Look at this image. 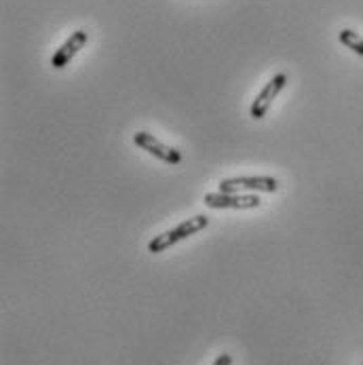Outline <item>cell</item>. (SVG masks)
I'll return each mask as SVG.
<instances>
[{
	"label": "cell",
	"instance_id": "1",
	"mask_svg": "<svg viewBox=\"0 0 363 365\" xmlns=\"http://www.w3.org/2000/svg\"><path fill=\"white\" fill-rule=\"evenodd\" d=\"M207 226H209V218H207V215H192V218L180 222L176 228H169V230L157 235V237L148 243V252H150V254H163V252H167L169 247L178 245L180 241H186L188 237H192V235L205 230Z\"/></svg>",
	"mask_w": 363,
	"mask_h": 365
},
{
	"label": "cell",
	"instance_id": "2",
	"mask_svg": "<svg viewBox=\"0 0 363 365\" xmlns=\"http://www.w3.org/2000/svg\"><path fill=\"white\" fill-rule=\"evenodd\" d=\"M133 144H135L138 148H142L144 152L152 155L155 159L167 163V165H180L182 159H184L180 150H176V148H172V146H165L163 142H159V140H157L152 133H148V131H138V133H133Z\"/></svg>",
	"mask_w": 363,
	"mask_h": 365
},
{
	"label": "cell",
	"instance_id": "3",
	"mask_svg": "<svg viewBox=\"0 0 363 365\" xmlns=\"http://www.w3.org/2000/svg\"><path fill=\"white\" fill-rule=\"evenodd\" d=\"M239 190H254V192H277L279 182L271 176H241V178H228L220 182V192H233L239 194Z\"/></svg>",
	"mask_w": 363,
	"mask_h": 365
},
{
	"label": "cell",
	"instance_id": "4",
	"mask_svg": "<svg viewBox=\"0 0 363 365\" xmlns=\"http://www.w3.org/2000/svg\"><path fill=\"white\" fill-rule=\"evenodd\" d=\"M203 203L211 209H256L260 198L256 194H233V192H209Z\"/></svg>",
	"mask_w": 363,
	"mask_h": 365
},
{
	"label": "cell",
	"instance_id": "5",
	"mask_svg": "<svg viewBox=\"0 0 363 365\" xmlns=\"http://www.w3.org/2000/svg\"><path fill=\"white\" fill-rule=\"evenodd\" d=\"M285 85H287V74H285V72L274 74L271 81L264 85V89L256 95V99H254V103H252V108H250V116H252L254 120L264 118L267 112H269V108H271V103L277 99V95L283 91Z\"/></svg>",
	"mask_w": 363,
	"mask_h": 365
},
{
	"label": "cell",
	"instance_id": "6",
	"mask_svg": "<svg viewBox=\"0 0 363 365\" xmlns=\"http://www.w3.org/2000/svg\"><path fill=\"white\" fill-rule=\"evenodd\" d=\"M87 40H89V34H87L85 30H77V32H72V34L64 40V45L53 53V57H51V66H53L55 70L66 68V66L77 57V53H79L81 49H85Z\"/></svg>",
	"mask_w": 363,
	"mask_h": 365
},
{
	"label": "cell",
	"instance_id": "7",
	"mask_svg": "<svg viewBox=\"0 0 363 365\" xmlns=\"http://www.w3.org/2000/svg\"><path fill=\"white\" fill-rule=\"evenodd\" d=\"M338 40L347 47V49H351L353 53H357V55H362L363 57V36L362 34H357L355 30H349V28H345V30H340L338 32Z\"/></svg>",
	"mask_w": 363,
	"mask_h": 365
},
{
	"label": "cell",
	"instance_id": "8",
	"mask_svg": "<svg viewBox=\"0 0 363 365\" xmlns=\"http://www.w3.org/2000/svg\"><path fill=\"white\" fill-rule=\"evenodd\" d=\"M211 365H233V355L222 353V355H218V357H216V361H213Z\"/></svg>",
	"mask_w": 363,
	"mask_h": 365
}]
</instances>
